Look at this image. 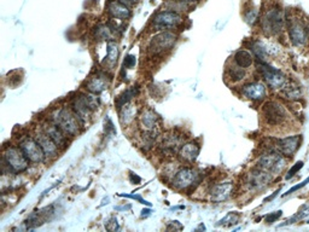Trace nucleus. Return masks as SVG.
<instances>
[{"label":"nucleus","instance_id":"obj_22","mask_svg":"<svg viewBox=\"0 0 309 232\" xmlns=\"http://www.w3.org/2000/svg\"><path fill=\"white\" fill-rule=\"evenodd\" d=\"M86 90L90 93L93 95H99V93L104 92V91L108 88L109 86V80L106 79V75L102 74V73H98L95 77H92L90 80L86 82Z\"/></svg>","mask_w":309,"mask_h":232},{"label":"nucleus","instance_id":"obj_2","mask_svg":"<svg viewBox=\"0 0 309 232\" xmlns=\"http://www.w3.org/2000/svg\"><path fill=\"white\" fill-rule=\"evenodd\" d=\"M48 119L70 137L76 135L80 132L82 125L81 120L72 111V109L67 108V106H61V108L52 110Z\"/></svg>","mask_w":309,"mask_h":232},{"label":"nucleus","instance_id":"obj_13","mask_svg":"<svg viewBox=\"0 0 309 232\" xmlns=\"http://www.w3.org/2000/svg\"><path fill=\"white\" fill-rule=\"evenodd\" d=\"M301 140H302V138H301V135L297 134L279 138V139H275L271 150L278 151L285 157H292L301 148Z\"/></svg>","mask_w":309,"mask_h":232},{"label":"nucleus","instance_id":"obj_15","mask_svg":"<svg viewBox=\"0 0 309 232\" xmlns=\"http://www.w3.org/2000/svg\"><path fill=\"white\" fill-rule=\"evenodd\" d=\"M183 17L175 11H161L152 18V26L157 30H168L178 27Z\"/></svg>","mask_w":309,"mask_h":232},{"label":"nucleus","instance_id":"obj_8","mask_svg":"<svg viewBox=\"0 0 309 232\" xmlns=\"http://www.w3.org/2000/svg\"><path fill=\"white\" fill-rule=\"evenodd\" d=\"M256 165H258L256 167H260V168L269 172L272 176H275V174L282 173L283 169L285 168V166H286V158L282 154L278 153V151L269 150L268 153L262 154L260 156Z\"/></svg>","mask_w":309,"mask_h":232},{"label":"nucleus","instance_id":"obj_9","mask_svg":"<svg viewBox=\"0 0 309 232\" xmlns=\"http://www.w3.org/2000/svg\"><path fill=\"white\" fill-rule=\"evenodd\" d=\"M272 178H273V176L269 172L264 171V169L260 168V167H256V168L251 169L246 174L245 179H244V184H245L246 189L249 191L258 192L266 189L271 184Z\"/></svg>","mask_w":309,"mask_h":232},{"label":"nucleus","instance_id":"obj_44","mask_svg":"<svg viewBox=\"0 0 309 232\" xmlns=\"http://www.w3.org/2000/svg\"><path fill=\"white\" fill-rule=\"evenodd\" d=\"M175 1L181 2V4L189 5V4H193V2H198V1H201V0H175Z\"/></svg>","mask_w":309,"mask_h":232},{"label":"nucleus","instance_id":"obj_29","mask_svg":"<svg viewBox=\"0 0 309 232\" xmlns=\"http://www.w3.org/2000/svg\"><path fill=\"white\" fill-rule=\"evenodd\" d=\"M308 216H309V203H306V205L301 206L300 209L297 210V213H296V214H293L291 218L287 219L285 223L280 224L278 228H284V226H289V225H292V224L300 223L301 220L308 218Z\"/></svg>","mask_w":309,"mask_h":232},{"label":"nucleus","instance_id":"obj_47","mask_svg":"<svg viewBox=\"0 0 309 232\" xmlns=\"http://www.w3.org/2000/svg\"><path fill=\"white\" fill-rule=\"evenodd\" d=\"M307 29H308V36H309V25L307 26Z\"/></svg>","mask_w":309,"mask_h":232},{"label":"nucleus","instance_id":"obj_1","mask_svg":"<svg viewBox=\"0 0 309 232\" xmlns=\"http://www.w3.org/2000/svg\"><path fill=\"white\" fill-rule=\"evenodd\" d=\"M30 161L24 155L20 147L7 145L5 147L1 157V172L2 176L18 174L27 171Z\"/></svg>","mask_w":309,"mask_h":232},{"label":"nucleus","instance_id":"obj_28","mask_svg":"<svg viewBox=\"0 0 309 232\" xmlns=\"http://www.w3.org/2000/svg\"><path fill=\"white\" fill-rule=\"evenodd\" d=\"M282 95L289 101H298L302 97V90L297 83H286L282 88Z\"/></svg>","mask_w":309,"mask_h":232},{"label":"nucleus","instance_id":"obj_5","mask_svg":"<svg viewBox=\"0 0 309 232\" xmlns=\"http://www.w3.org/2000/svg\"><path fill=\"white\" fill-rule=\"evenodd\" d=\"M285 23V17L282 9L278 6H272L267 10L261 18V29L267 36L277 35L283 30Z\"/></svg>","mask_w":309,"mask_h":232},{"label":"nucleus","instance_id":"obj_32","mask_svg":"<svg viewBox=\"0 0 309 232\" xmlns=\"http://www.w3.org/2000/svg\"><path fill=\"white\" fill-rule=\"evenodd\" d=\"M251 51H253V53H254L253 56H255L260 62H264V63H266L268 52H267V49L264 48L263 44H261L260 41L253 43L251 44Z\"/></svg>","mask_w":309,"mask_h":232},{"label":"nucleus","instance_id":"obj_45","mask_svg":"<svg viewBox=\"0 0 309 232\" xmlns=\"http://www.w3.org/2000/svg\"><path fill=\"white\" fill-rule=\"evenodd\" d=\"M279 192H280V189H278V190H277V191H275V192H274V194H273V195H272V196L267 197V199H266V200H264V202H268V201H272V200H273V199H274V197H275V196H277V195H278V194H279Z\"/></svg>","mask_w":309,"mask_h":232},{"label":"nucleus","instance_id":"obj_36","mask_svg":"<svg viewBox=\"0 0 309 232\" xmlns=\"http://www.w3.org/2000/svg\"><path fill=\"white\" fill-rule=\"evenodd\" d=\"M307 184H309V177H308V178H306L303 181H301L300 184L295 185V186H292L291 189L287 190V191L285 192V194L283 195V196H284V197H285V196H289V195L293 194V192H296V191H297V190H300V189H302V187H305Z\"/></svg>","mask_w":309,"mask_h":232},{"label":"nucleus","instance_id":"obj_48","mask_svg":"<svg viewBox=\"0 0 309 232\" xmlns=\"http://www.w3.org/2000/svg\"><path fill=\"white\" fill-rule=\"evenodd\" d=\"M307 224H309V219H308V220H307Z\"/></svg>","mask_w":309,"mask_h":232},{"label":"nucleus","instance_id":"obj_25","mask_svg":"<svg viewBox=\"0 0 309 232\" xmlns=\"http://www.w3.org/2000/svg\"><path fill=\"white\" fill-rule=\"evenodd\" d=\"M114 27L111 26V23L109 25H104V23H100V25L95 26V29H93V35L97 40H109L110 41L114 36Z\"/></svg>","mask_w":309,"mask_h":232},{"label":"nucleus","instance_id":"obj_26","mask_svg":"<svg viewBox=\"0 0 309 232\" xmlns=\"http://www.w3.org/2000/svg\"><path fill=\"white\" fill-rule=\"evenodd\" d=\"M233 62L244 69H248L254 64V56L246 50H238L233 56Z\"/></svg>","mask_w":309,"mask_h":232},{"label":"nucleus","instance_id":"obj_11","mask_svg":"<svg viewBox=\"0 0 309 232\" xmlns=\"http://www.w3.org/2000/svg\"><path fill=\"white\" fill-rule=\"evenodd\" d=\"M18 147H20L21 150L24 153V155L27 156V158L30 162L41 163L45 161V153L41 149L40 144H39L38 140L35 139V137L24 135V137L21 138L20 142H18Z\"/></svg>","mask_w":309,"mask_h":232},{"label":"nucleus","instance_id":"obj_35","mask_svg":"<svg viewBox=\"0 0 309 232\" xmlns=\"http://www.w3.org/2000/svg\"><path fill=\"white\" fill-rule=\"evenodd\" d=\"M238 219H239V215L238 214H236L235 212L233 213H228L227 215L225 216V218L222 219V220H220L219 223L216 224L217 226H220V225H225V224H227V221L228 223H232V224H236L238 221Z\"/></svg>","mask_w":309,"mask_h":232},{"label":"nucleus","instance_id":"obj_4","mask_svg":"<svg viewBox=\"0 0 309 232\" xmlns=\"http://www.w3.org/2000/svg\"><path fill=\"white\" fill-rule=\"evenodd\" d=\"M261 114L267 126L271 127L283 126L290 119L289 111L286 110V108L277 101L266 102L262 105Z\"/></svg>","mask_w":309,"mask_h":232},{"label":"nucleus","instance_id":"obj_7","mask_svg":"<svg viewBox=\"0 0 309 232\" xmlns=\"http://www.w3.org/2000/svg\"><path fill=\"white\" fill-rule=\"evenodd\" d=\"M176 41H178V35L175 33L165 30V32L158 33L155 36H152L149 43V46H147V50L152 56L162 54L165 52L172 50L175 46Z\"/></svg>","mask_w":309,"mask_h":232},{"label":"nucleus","instance_id":"obj_3","mask_svg":"<svg viewBox=\"0 0 309 232\" xmlns=\"http://www.w3.org/2000/svg\"><path fill=\"white\" fill-rule=\"evenodd\" d=\"M98 105H99V100H98L97 95L80 93V95L75 96L72 98L70 108L76 114L77 117L81 120L82 124H85L92 115L93 111L98 108Z\"/></svg>","mask_w":309,"mask_h":232},{"label":"nucleus","instance_id":"obj_20","mask_svg":"<svg viewBox=\"0 0 309 232\" xmlns=\"http://www.w3.org/2000/svg\"><path fill=\"white\" fill-rule=\"evenodd\" d=\"M199 151H201V145L197 142L192 140V142H188L185 144H183V147L179 150L178 156L181 162L193 163L197 160V157H198Z\"/></svg>","mask_w":309,"mask_h":232},{"label":"nucleus","instance_id":"obj_31","mask_svg":"<svg viewBox=\"0 0 309 232\" xmlns=\"http://www.w3.org/2000/svg\"><path fill=\"white\" fill-rule=\"evenodd\" d=\"M106 49H108V53H106L105 57V63L108 64L109 67H113L114 64L118 62L119 58V46L115 41L110 40L106 45Z\"/></svg>","mask_w":309,"mask_h":232},{"label":"nucleus","instance_id":"obj_40","mask_svg":"<svg viewBox=\"0 0 309 232\" xmlns=\"http://www.w3.org/2000/svg\"><path fill=\"white\" fill-rule=\"evenodd\" d=\"M120 196L121 197H129V199H133V200H137V201H139L140 203H142V205H145V206H151V203L150 202H147V201H145V200H143L142 197L140 196H138V195H126V194H120Z\"/></svg>","mask_w":309,"mask_h":232},{"label":"nucleus","instance_id":"obj_16","mask_svg":"<svg viewBox=\"0 0 309 232\" xmlns=\"http://www.w3.org/2000/svg\"><path fill=\"white\" fill-rule=\"evenodd\" d=\"M40 129H43V131L45 132L57 145H58L59 149L67 148V145H68L69 143L68 134H66V133L62 131L54 122H52L50 119H48V121H44L43 124H41Z\"/></svg>","mask_w":309,"mask_h":232},{"label":"nucleus","instance_id":"obj_39","mask_svg":"<svg viewBox=\"0 0 309 232\" xmlns=\"http://www.w3.org/2000/svg\"><path fill=\"white\" fill-rule=\"evenodd\" d=\"M137 63V59H136V56H133V54H128V56L124 58V68H133L134 66H136Z\"/></svg>","mask_w":309,"mask_h":232},{"label":"nucleus","instance_id":"obj_19","mask_svg":"<svg viewBox=\"0 0 309 232\" xmlns=\"http://www.w3.org/2000/svg\"><path fill=\"white\" fill-rule=\"evenodd\" d=\"M34 137H35V139L38 140L39 144H40L41 149H43L44 153H45L46 158H54L58 156V153H59L58 145H57L56 143H54L53 140H52L51 138L43 131V129H39L38 131L35 132Z\"/></svg>","mask_w":309,"mask_h":232},{"label":"nucleus","instance_id":"obj_23","mask_svg":"<svg viewBox=\"0 0 309 232\" xmlns=\"http://www.w3.org/2000/svg\"><path fill=\"white\" fill-rule=\"evenodd\" d=\"M158 120H160V117L152 109H144L143 113L140 114V124L144 127L145 131H154V129H156Z\"/></svg>","mask_w":309,"mask_h":232},{"label":"nucleus","instance_id":"obj_21","mask_svg":"<svg viewBox=\"0 0 309 232\" xmlns=\"http://www.w3.org/2000/svg\"><path fill=\"white\" fill-rule=\"evenodd\" d=\"M106 9H108L109 15L113 18H116V20L124 21L132 16V11L129 10V7L122 4L119 0H110L106 5Z\"/></svg>","mask_w":309,"mask_h":232},{"label":"nucleus","instance_id":"obj_12","mask_svg":"<svg viewBox=\"0 0 309 232\" xmlns=\"http://www.w3.org/2000/svg\"><path fill=\"white\" fill-rule=\"evenodd\" d=\"M287 33H289V39L291 44L296 48H302L308 43V29L307 26L298 18H292L289 22L287 27Z\"/></svg>","mask_w":309,"mask_h":232},{"label":"nucleus","instance_id":"obj_43","mask_svg":"<svg viewBox=\"0 0 309 232\" xmlns=\"http://www.w3.org/2000/svg\"><path fill=\"white\" fill-rule=\"evenodd\" d=\"M119 1L122 2V4L127 5V6H131V5L136 4V2L139 1V0H119Z\"/></svg>","mask_w":309,"mask_h":232},{"label":"nucleus","instance_id":"obj_46","mask_svg":"<svg viewBox=\"0 0 309 232\" xmlns=\"http://www.w3.org/2000/svg\"><path fill=\"white\" fill-rule=\"evenodd\" d=\"M150 214V209H146V210H143V215H149Z\"/></svg>","mask_w":309,"mask_h":232},{"label":"nucleus","instance_id":"obj_18","mask_svg":"<svg viewBox=\"0 0 309 232\" xmlns=\"http://www.w3.org/2000/svg\"><path fill=\"white\" fill-rule=\"evenodd\" d=\"M233 189H235V184L232 181H223L215 184L209 191L210 201L215 203L225 202L232 196Z\"/></svg>","mask_w":309,"mask_h":232},{"label":"nucleus","instance_id":"obj_6","mask_svg":"<svg viewBox=\"0 0 309 232\" xmlns=\"http://www.w3.org/2000/svg\"><path fill=\"white\" fill-rule=\"evenodd\" d=\"M201 181V173L193 167H183L175 172L173 177L172 185L178 191H186L192 189Z\"/></svg>","mask_w":309,"mask_h":232},{"label":"nucleus","instance_id":"obj_38","mask_svg":"<svg viewBox=\"0 0 309 232\" xmlns=\"http://www.w3.org/2000/svg\"><path fill=\"white\" fill-rule=\"evenodd\" d=\"M282 214H283V210H277V212H273V213H271V214L266 215L264 221H266V224H273L280 218V216H282Z\"/></svg>","mask_w":309,"mask_h":232},{"label":"nucleus","instance_id":"obj_24","mask_svg":"<svg viewBox=\"0 0 309 232\" xmlns=\"http://www.w3.org/2000/svg\"><path fill=\"white\" fill-rule=\"evenodd\" d=\"M119 111H120V122L123 126H128L129 124H132L136 120L137 106L131 102L127 103L124 106H122Z\"/></svg>","mask_w":309,"mask_h":232},{"label":"nucleus","instance_id":"obj_33","mask_svg":"<svg viewBox=\"0 0 309 232\" xmlns=\"http://www.w3.org/2000/svg\"><path fill=\"white\" fill-rule=\"evenodd\" d=\"M244 20H245V22L248 23V25H251L253 26L254 23L256 22V20H258V10L255 9V7H245L244 9Z\"/></svg>","mask_w":309,"mask_h":232},{"label":"nucleus","instance_id":"obj_27","mask_svg":"<svg viewBox=\"0 0 309 232\" xmlns=\"http://www.w3.org/2000/svg\"><path fill=\"white\" fill-rule=\"evenodd\" d=\"M226 77L230 79L233 83H238V82L243 81V80L246 77V69L237 66V64L233 62V66L228 67L227 69H226Z\"/></svg>","mask_w":309,"mask_h":232},{"label":"nucleus","instance_id":"obj_37","mask_svg":"<svg viewBox=\"0 0 309 232\" xmlns=\"http://www.w3.org/2000/svg\"><path fill=\"white\" fill-rule=\"evenodd\" d=\"M105 228H106V230H109V231H118L119 229H120V226H119V223H118V219L116 218L109 219V220L105 223Z\"/></svg>","mask_w":309,"mask_h":232},{"label":"nucleus","instance_id":"obj_41","mask_svg":"<svg viewBox=\"0 0 309 232\" xmlns=\"http://www.w3.org/2000/svg\"><path fill=\"white\" fill-rule=\"evenodd\" d=\"M179 221H172V223H169V225L167 226V230H178V231H180V230H183L184 229V226L183 225H179Z\"/></svg>","mask_w":309,"mask_h":232},{"label":"nucleus","instance_id":"obj_30","mask_svg":"<svg viewBox=\"0 0 309 232\" xmlns=\"http://www.w3.org/2000/svg\"><path fill=\"white\" fill-rule=\"evenodd\" d=\"M137 95H138L137 87H131V88H128V90H126L123 93H121V95L116 98V101H115L116 108L120 110L122 106H124L127 103H129V102L133 100Z\"/></svg>","mask_w":309,"mask_h":232},{"label":"nucleus","instance_id":"obj_10","mask_svg":"<svg viewBox=\"0 0 309 232\" xmlns=\"http://www.w3.org/2000/svg\"><path fill=\"white\" fill-rule=\"evenodd\" d=\"M258 69L262 79L267 83L268 87L273 88V90H282L286 85V77L277 68L271 67L264 62H260L258 64Z\"/></svg>","mask_w":309,"mask_h":232},{"label":"nucleus","instance_id":"obj_14","mask_svg":"<svg viewBox=\"0 0 309 232\" xmlns=\"http://www.w3.org/2000/svg\"><path fill=\"white\" fill-rule=\"evenodd\" d=\"M184 140L181 134L179 133L170 131L167 132L166 134L162 135L161 138V142L158 144V150H160L161 154L167 156H173L175 154L179 153L180 148L183 147Z\"/></svg>","mask_w":309,"mask_h":232},{"label":"nucleus","instance_id":"obj_42","mask_svg":"<svg viewBox=\"0 0 309 232\" xmlns=\"http://www.w3.org/2000/svg\"><path fill=\"white\" fill-rule=\"evenodd\" d=\"M129 180L133 182V184H139V182L142 181V179H140V177L136 176V174L131 173V174H129Z\"/></svg>","mask_w":309,"mask_h":232},{"label":"nucleus","instance_id":"obj_17","mask_svg":"<svg viewBox=\"0 0 309 232\" xmlns=\"http://www.w3.org/2000/svg\"><path fill=\"white\" fill-rule=\"evenodd\" d=\"M240 93L243 97L246 98V100L253 102H261L266 98L267 88L263 82L254 81L245 83V85L241 87Z\"/></svg>","mask_w":309,"mask_h":232},{"label":"nucleus","instance_id":"obj_34","mask_svg":"<svg viewBox=\"0 0 309 232\" xmlns=\"http://www.w3.org/2000/svg\"><path fill=\"white\" fill-rule=\"evenodd\" d=\"M303 166H305V162H303V161H298V162H296L295 165H293L291 168L289 169V172H287V174L286 176H285V179H286V180H289V179H291L293 176H295L296 173H297V172H300L301 169L303 168Z\"/></svg>","mask_w":309,"mask_h":232}]
</instances>
